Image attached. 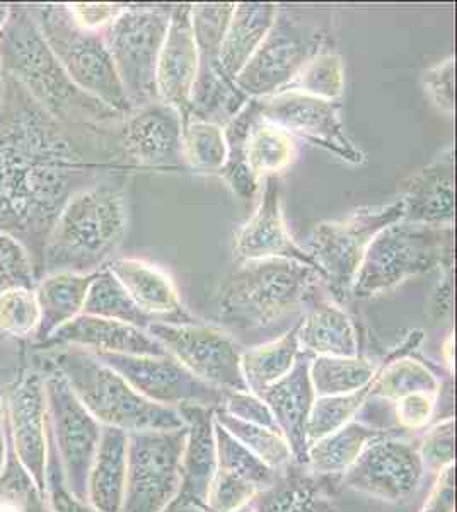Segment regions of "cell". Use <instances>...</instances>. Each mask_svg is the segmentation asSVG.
Returning <instances> with one entry per match:
<instances>
[{
	"mask_svg": "<svg viewBox=\"0 0 457 512\" xmlns=\"http://www.w3.org/2000/svg\"><path fill=\"white\" fill-rule=\"evenodd\" d=\"M321 287V272L287 258L238 263L220 289V320L227 332H260L304 315Z\"/></svg>",
	"mask_w": 457,
	"mask_h": 512,
	"instance_id": "cell-1",
	"label": "cell"
},
{
	"mask_svg": "<svg viewBox=\"0 0 457 512\" xmlns=\"http://www.w3.org/2000/svg\"><path fill=\"white\" fill-rule=\"evenodd\" d=\"M0 67L11 72L55 117L105 127L122 125V113L82 93L48 48L31 11L9 9L0 26Z\"/></svg>",
	"mask_w": 457,
	"mask_h": 512,
	"instance_id": "cell-2",
	"label": "cell"
},
{
	"mask_svg": "<svg viewBox=\"0 0 457 512\" xmlns=\"http://www.w3.org/2000/svg\"><path fill=\"white\" fill-rule=\"evenodd\" d=\"M127 202L113 185L72 193L58 212L45 248L47 274H89L105 268L127 233Z\"/></svg>",
	"mask_w": 457,
	"mask_h": 512,
	"instance_id": "cell-3",
	"label": "cell"
},
{
	"mask_svg": "<svg viewBox=\"0 0 457 512\" xmlns=\"http://www.w3.org/2000/svg\"><path fill=\"white\" fill-rule=\"evenodd\" d=\"M57 366L79 402L105 427L127 434L185 427L176 408L144 398L93 352L65 350L58 355Z\"/></svg>",
	"mask_w": 457,
	"mask_h": 512,
	"instance_id": "cell-4",
	"label": "cell"
},
{
	"mask_svg": "<svg viewBox=\"0 0 457 512\" xmlns=\"http://www.w3.org/2000/svg\"><path fill=\"white\" fill-rule=\"evenodd\" d=\"M446 268H454V227L425 226L401 219L372 239L350 297L381 296L411 277Z\"/></svg>",
	"mask_w": 457,
	"mask_h": 512,
	"instance_id": "cell-5",
	"label": "cell"
},
{
	"mask_svg": "<svg viewBox=\"0 0 457 512\" xmlns=\"http://www.w3.org/2000/svg\"><path fill=\"white\" fill-rule=\"evenodd\" d=\"M330 28V12L278 6L272 30L234 79L239 91L249 99L284 91L304 65L324 50Z\"/></svg>",
	"mask_w": 457,
	"mask_h": 512,
	"instance_id": "cell-6",
	"label": "cell"
},
{
	"mask_svg": "<svg viewBox=\"0 0 457 512\" xmlns=\"http://www.w3.org/2000/svg\"><path fill=\"white\" fill-rule=\"evenodd\" d=\"M31 16L58 64L82 93L93 96L122 115L132 111L103 33L81 28L67 6L35 9Z\"/></svg>",
	"mask_w": 457,
	"mask_h": 512,
	"instance_id": "cell-7",
	"label": "cell"
},
{
	"mask_svg": "<svg viewBox=\"0 0 457 512\" xmlns=\"http://www.w3.org/2000/svg\"><path fill=\"white\" fill-rule=\"evenodd\" d=\"M173 6H127L103 31L130 108L149 105L157 94V60Z\"/></svg>",
	"mask_w": 457,
	"mask_h": 512,
	"instance_id": "cell-8",
	"label": "cell"
},
{
	"mask_svg": "<svg viewBox=\"0 0 457 512\" xmlns=\"http://www.w3.org/2000/svg\"><path fill=\"white\" fill-rule=\"evenodd\" d=\"M403 217L405 205L398 198L393 204L355 210L345 221L319 222L313 227L306 250L318 263L335 303H347L350 299L353 280L372 239Z\"/></svg>",
	"mask_w": 457,
	"mask_h": 512,
	"instance_id": "cell-9",
	"label": "cell"
},
{
	"mask_svg": "<svg viewBox=\"0 0 457 512\" xmlns=\"http://www.w3.org/2000/svg\"><path fill=\"white\" fill-rule=\"evenodd\" d=\"M232 11L234 4H191L198 67L188 120L197 118L224 127L248 103V96L239 91L220 64V45Z\"/></svg>",
	"mask_w": 457,
	"mask_h": 512,
	"instance_id": "cell-10",
	"label": "cell"
},
{
	"mask_svg": "<svg viewBox=\"0 0 457 512\" xmlns=\"http://www.w3.org/2000/svg\"><path fill=\"white\" fill-rule=\"evenodd\" d=\"M166 354L195 378L220 391H248L241 373L244 347L224 326L207 323H162L145 328Z\"/></svg>",
	"mask_w": 457,
	"mask_h": 512,
	"instance_id": "cell-11",
	"label": "cell"
},
{
	"mask_svg": "<svg viewBox=\"0 0 457 512\" xmlns=\"http://www.w3.org/2000/svg\"><path fill=\"white\" fill-rule=\"evenodd\" d=\"M185 427L128 434L122 512H162L178 497Z\"/></svg>",
	"mask_w": 457,
	"mask_h": 512,
	"instance_id": "cell-12",
	"label": "cell"
},
{
	"mask_svg": "<svg viewBox=\"0 0 457 512\" xmlns=\"http://www.w3.org/2000/svg\"><path fill=\"white\" fill-rule=\"evenodd\" d=\"M423 477L417 443L406 432H394L367 444L340 482L357 494L398 506L417 494Z\"/></svg>",
	"mask_w": 457,
	"mask_h": 512,
	"instance_id": "cell-13",
	"label": "cell"
},
{
	"mask_svg": "<svg viewBox=\"0 0 457 512\" xmlns=\"http://www.w3.org/2000/svg\"><path fill=\"white\" fill-rule=\"evenodd\" d=\"M258 105L261 117L285 130L290 137L323 147L352 166L365 163L364 152L353 144L345 130L340 101L282 91L258 99Z\"/></svg>",
	"mask_w": 457,
	"mask_h": 512,
	"instance_id": "cell-14",
	"label": "cell"
},
{
	"mask_svg": "<svg viewBox=\"0 0 457 512\" xmlns=\"http://www.w3.org/2000/svg\"><path fill=\"white\" fill-rule=\"evenodd\" d=\"M120 374L137 393L168 408L183 405L219 407L224 391L215 390L195 378L169 354H96Z\"/></svg>",
	"mask_w": 457,
	"mask_h": 512,
	"instance_id": "cell-15",
	"label": "cell"
},
{
	"mask_svg": "<svg viewBox=\"0 0 457 512\" xmlns=\"http://www.w3.org/2000/svg\"><path fill=\"white\" fill-rule=\"evenodd\" d=\"M224 137L227 159L222 175L231 180L253 175L261 183L289 168L296 159V139L261 115L255 122L244 115L232 118L224 127Z\"/></svg>",
	"mask_w": 457,
	"mask_h": 512,
	"instance_id": "cell-16",
	"label": "cell"
},
{
	"mask_svg": "<svg viewBox=\"0 0 457 512\" xmlns=\"http://www.w3.org/2000/svg\"><path fill=\"white\" fill-rule=\"evenodd\" d=\"M120 140L128 158L142 168H186L183 158V118L162 101L128 111L120 127Z\"/></svg>",
	"mask_w": 457,
	"mask_h": 512,
	"instance_id": "cell-17",
	"label": "cell"
},
{
	"mask_svg": "<svg viewBox=\"0 0 457 512\" xmlns=\"http://www.w3.org/2000/svg\"><path fill=\"white\" fill-rule=\"evenodd\" d=\"M263 181L265 188L258 209L234 234V258L238 263L263 258H287L321 272L311 253L290 236L289 227L285 224L282 192L277 176H268Z\"/></svg>",
	"mask_w": 457,
	"mask_h": 512,
	"instance_id": "cell-18",
	"label": "cell"
},
{
	"mask_svg": "<svg viewBox=\"0 0 457 512\" xmlns=\"http://www.w3.org/2000/svg\"><path fill=\"white\" fill-rule=\"evenodd\" d=\"M198 53L193 26L191 4L173 6L166 40L157 60V94L159 101L178 110L183 125L188 122L191 91L197 77Z\"/></svg>",
	"mask_w": 457,
	"mask_h": 512,
	"instance_id": "cell-19",
	"label": "cell"
},
{
	"mask_svg": "<svg viewBox=\"0 0 457 512\" xmlns=\"http://www.w3.org/2000/svg\"><path fill=\"white\" fill-rule=\"evenodd\" d=\"M311 361L313 357L304 354L301 350L292 371L258 395L270 408L277 429L289 443L296 463L304 466H306V454L309 448L307 424L316 402V393L309 376Z\"/></svg>",
	"mask_w": 457,
	"mask_h": 512,
	"instance_id": "cell-20",
	"label": "cell"
},
{
	"mask_svg": "<svg viewBox=\"0 0 457 512\" xmlns=\"http://www.w3.org/2000/svg\"><path fill=\"white\" fill-rule=\"evenodd\" d=\"M185 422V446L181 454L180 501L205 507L217 472L215 407L183 405L176 408Z\"/></svg>",
	"mask_w": 457,
	"mask_h": 512,
	"instance_id": "cell-21",
	"label": "cell"
},
{
	"mask_svg": "<svg viewBox=\"0 0 457 512\" xmlns=\"http://www.w3.org/2000/svg\"><path fill=\"white\" fill-rule=\"evenodd\" d=\"M405 221L434 227H454L456 166L452 146L405 181Z\"/></svg>",
	"mask_w": 457,
	"mask_h": 512,
	"instance_id": "cell-22",
	"label": "cell"
},
{
	"mask_svg": "<svg viewBox=\"0 0 457 512\" xmlns=\"http://www.w3.org/2000/svg\"><path fill=\"white\" fill-rule=\"evenodd\" d=\"M106 268L152 321L197 323V318L181 303L173 279L162 268L139 258H115Z\"/></svg>",
	"mask_w": 457,
	"mask_h": 512,
	"instance_id": "cell-23",
	"label": "cell"
},
{
	"mask_svg": "<svg viewBox=\"0 0 457 512\" xmlns=\"http://www.w3.org/2000/svg\"><path fill=\"white\" fill-rule=\"evenodd\" d=\"M52 338L93 354L162 355L166 350L144 328L93 315L76 316L60 326Z\"/></svg>",
	"mask_w": 457,
	"mask_h": 512,
	"instance_id": "cell-24",
	"label": "cell"
},
{
	"mask_svg": "<svg viewBox=\"0 0 457 512\" xmlns=\"http://www.w3.org/2000/svg\"><path fill=\"white\" fill-rule=\"evenodd\" d=\"M335 485L340 478L319 477L306 466H290L277 480L253 499L255 512H340Z\"/></svg>",
	"mask_w": 457,
	"mask_h": 512,
	"instance_id": "cell-25",
	"label": "cell"
},
{
	"mask_svg": "<svg viewBox=\"0 0 457 512\" xmlns=\"http://www.w3.org/2000/svg\"><path fill=\"white\" fill-rule=\"evenodd\" d=\"M297 340L302 352L311 357L360 355L357 328L342 304L331 297H314L297 323Z\"/></svg>",
	"mask_w": 457,
	"mask_h": 512,
	"instance_id": "cell-26",
	"label": "cell"
},
{
	"mask_svg": "<svg viewBox=\"0 0 457 512\" xmlns=\"http://www.w3.org/2000/svg\"><path fill=\"white\" fill-rule=\"evenodd\" d=\"M400 429H384L355 419L340 429L309 444L306 468L319 477L342 478L343 473L357 461L367 444Z\"/></svg>",
	"mask_w": 457,
	"mask_h": 512,
	"instance_id": "cell-27",
	"label": "cell"
},
{
	"mask_svg": "<svg viewBox=\"0 0 457 512\" xmlns=\"http://www.w3.org/2000/svg\"><path fill=\"white\" fill-rule=\"evenodd\" d=\"M127 443V432L103 427V436L87 475L86 489L98 512H122L127 482Z\"/></svg>",
	"mask_w": 457,
	"mask_h": 512,
	"instance_id": "cell-28",
	"label": "cell"
},
{
	"mask_svg": "<svg viewBox=\"0 0 457 512\" xmlns=\"http://www.w3.org/2000/svg\"><path fill=\"white\" fill-rule=\"evenodd\" d=\"M275 4H234L226 35L220 45V64L232 81L255 55L277 18Z\"/></svg>",
	"mask_w": 457,
	"mask_h": 512,
	"instance_id": "cell-29",
	"label": "cell"
},
{
	"mask_svg": "<svg viewBox=\"0 0 457 512\" xmlns=\"http://www.w3.org/2000/svg\"><path fill=\"white\" fill-rule=\"evenodd\" d=\"M96 272H53L35 287L36 301L40 306V333L52 335L60 326L81 315L87 291L93 284Z\"/></svg>",
	"mask_w": 457,
	"mask_h": 512,
	"instance_id": "cell-30",
	"label": "cell"
},
{
	"mask_svg": "<svg viewBox=\"0 0 457 512\" xmlns=\"http://www.w3.org/2000/svg\"><path fill=\"white\" fill-rule=\"evenodd\" d=\"M297 323L290 326L284 335L243 350L241 373L248 391L260 395L261 391L287 376L296 366L297 357L301 354Z\"/></svg>",
	"mask_w": 457,
	"mask_h": 512,
	"instance_id": "cell-31",
	"label": "cell"
},
{
	"mask_svg": "<svg viewBox=\"0 0 457 512\" xmlns=\"http://www.w3.org/2000/svg\"><path fill=\"white\" fill-rule=\"evenodd\" d=\"M377 366L362 355L355 357H313L309 376L316 398L342 396L364 388L371 383Z\"/></svg>",
	"mask_w": 457,
	"mask_h": 512,
	"instance_id": "cell-32",
	"label": "cell"
},
{
	"mask_svg": "<svg viewBox=\"0 0 457 512\" xmlns=\"http://www.w3.org/2000/svg\"><path fill=\"white\" fill-rule=\"evenodd\" d=\"M215 420L219 422L234 439H238L249 453L255 454L273 472L282 473L296 465L289 443L285 441L282 432L263 425L248 424L243 420L234 419L219 407H215Z\"/></svg>",
	"mask_w": 457,
	"mask_h": 512,
	"instance_id": "cell-33",
	"label": "cell"
},
{
	"mask_svg": "<svg viewBox=\"0 0 457 512\" xmlns=\"http://www.w3.org/2000/svg\"><path fill=\"white\" fill-rule=\"evenodd\" d=\"M84 315L99 316L106 320L120 321L137 328H147L152 323L149 316L140 311L134 299L128 296L120 280L108 268H101L94 275L93 284L87 291Z\"/></svg>",
	"mask_w": 457,
	"mask_h": 512,
	"instance_id": "cell-34",
	"label": "cell"
},
{
	"mask_svg": "<svg viewBox=\"0 0 457 512\" xmlns=\"http://www.w3.org/2000/svg\"><path fill=\"white\" fill-rule=\"evenodd\" d=\"M183 158L186 168L205 175H219L227 159L224 127L190 118L183 125Z\"/></svg>",
	"mask_w": 457,
	"mask_h": 512,
	"instance_id": "cell-35",
	"label": "cell"
},
{
	"mask_svg": "<svg viewBox=\"0 0 457 512\" xmlns=\"http://www.w3.org/2000/svg\"><path fill=\"white\" fill-rule=\"evenodd\" d=\"M215 443H217V472L227 473L243 482L253 485L258 492L268 489L278 473L268 468L255 454L249 453L238 439L229 434L215 420Z\"/></svg>",
	"mask_w": 457,
	"mask_h": 512,
	"instance_id": "cell-36",
	"label": "cell"
},
{
	"mask_svg": "<svg viewBox=\"0 0 457 512\" xmlns=\"http://www.w3.org/2000/svg\"><path fill=\"white\" fill-rule=\"evenodd\" d=\"M343 89H345V69H343L342 57L324 48L304 65V69L284 91L309 94L326 101H340Z\"/></svg>",
	"mask_w": 457,
	"mask_h": 512,
	"instance_id": "cell-37",
	"label": "cell"
},
{
	"mask_svg": "<svg viewBox=\"0 0 457 512\" xmlns=\"http://www.w3.org/2000/svg\"><path fill=\"white\" fill-rule=\"evenodd\" d=\"M40 326V306L35 289L16 287L0 292V330L24 337Z\"/></svg>",
	"mask_w": 457,
	"mask_h": 512,
	"instance_id": "cell-38",
	"label": "cell"
},
{
	"mask_svg": "<svg viewBox=\"0 0 457 512\" xmlns=\"http://www.w3.org/2000/svg\"><path fill=\"white\" fill-rule=\"evenodd\" d=\"M417 446L425 475L437 477L454 466V417L430 424L422 431Z\"/></svg>",
	"mask_w": 457,
	"mask_h": 512,
	"instance_id": "cell-39",
	"label": "cell"
},
{
	"mask_svg": "<svg viewBox=\"0 0 457 512\" xmlns=\"http://www.w3.org/2000/svg\"><path fill=\"white\" fill-rule=\"evenodd\" d=\"M16 287L35 289L33 265L18 239L0 231V292Z\"/></svg>",
	"mask_w": 457,
	"mask_h": 512,
	"instance_id": "cell-40",
	"label": "cell"
},
{
	"mask_svg": "<svg viewBox=\"0 0 457 512\" xmlns=\"http://www.w3.org/2000/svg\"><path fill=\"white\" fill-rule=\"evenodd\" d=\"M260 494L249 483L231 477L227 473L215 472L214 480L210 485L205 511L207 512H232L239 507L246 506Z\"/></svg>",
	"mask_w": 457,
	"mask_h": 512,
	"instance_id": "cell-41",
	"label": "cell"
},
{
	"mask_svg": "<svg viewBox=\"0 0 457 512\" xmlns=\"http://www.w3.org/2000/svg\"><path fill=\"white\" fill-rule=\"evenodd\" d=\"M437 393H415L400 398L393 407L396 429L403 432H422L434 422Z\"/></svg>",
	"mask_w": 457,
	"mask_h": 512,
	"instance_id": "cell-42",
	"label": "cell"
},
{
	"mask_svg": "<svg viewBox=\"0 0 457 512\" xmlns=\"http://www.w3.org/2000/svg\"><path fill=\"white\" fill-rule=\"evenodd\" d=\"M219 408L234 419L277 429V424H275V419H273L267 403L251 391H224Z\"/></svg>",
	"mask_w": 457,
	"mask_h": 512,
	"instance_id": "cell-43",
	"label": "cell"
},
{
	"mask_svg": "<svg viewBox=\"0 0 457 512\" xmlns=\"http://www.w3.org/2000/svg\"><path fill=\"white\" fill-rule=\"evenodd\" d=\"M423 89L430 101L447 117L454 115V57L442 60L423 72Z\"/></svg>",
	"mask_w": 457,
	"mask_h": 512,
	"instance_id": "cell-44",
	"label": "cell"
},
{
	"mask_svg": "<svg viewBox=\"0 0 457 512\" xmlns=\"http://www.w3.org/2000/svg\"><path fill=\"white\" fill-rule=\"evenodd\" d=\"M125 7L127 4H69L67 9L81 28L103 33Z\"/></svg>",
	"mask_w": 457,
	"mask_h": 512,
	"instance_id": "cell-45",
	"label": "cell"
},
{
	"mask_svg": "<svg viewBox=\"0 0 457 512\" xmlns=\"http://www.w3.org/2000/svg\"><path fill=\"white\" fill-rule=\"evenodd\" d=\"M456 468L451 466L435 477L427 499L418 512H454L456 502Z\"/></svg>",
	"mask_w": 457,
	"mask_h": 512,
	"instance_id": "cell-46",
	"label": "cell"
},
{
	"mask_svg": "<svg viewBox=\"0 0 457 512\" xmlns=\"http://www.w3.org/2000/svg\"><path fill=\"white\" fill-rule=\"evenodd\" d=\"M442 280L435 289L430 299L429 316L430 320L439 321L449 315L452 309V268L440 270Z\"/></svg>",
	"mask_w": 457,
	"mask_h": 512,
	"instance_id": "cell-47",
	"label": "cell"
},
{
	"mask_svg": "<svg viewBox=\"0 0 457 512\" xmlns=\"http://www.w3.org/2000/svg\"><path fill=\"white\" fill-rule=\"evenodd\" d=\"M162 512H207L205 507L197 506V504H191V502L180 501V499H174L166 509Z\"/></svg>",
	"mask_w": 457,
	"mask_h": 512,
	"instance_id": "cell-48",
	"label": "cell"
},
{
	"mask_svg": "<svg viewBox=\"0 0 457 512\" xmlns=\"http://www.w3.org/2000/svg\"><path fill=\"white\" fill-rule=\"evenodd\" d=\"M7 12H9V9H6V7H0V26L4 24V21H6ZM2 76H4V70L0 67V96H2Z\"/></svg>",
	"mask_w": 457,
	"mask_h": 512,
	"instance_id": "cell-49",
	"label": "cell"
},
{
	"mask_svg": "<svg viewBox=\"0 0 457 512\" xmlns=\"http://www.w3.org/2000/svg\"><path fill=\"white\" fill-rule=\"evenodd\" d=\"M232 512H255V506H253V501H251L249 504H246V506L239 507V509Z\"/></svg>",
	"mask_w": 457,
	"mask_h": 512,
	"instance_id": "cell-50",
	"label": "cell"
}]
</instances>
